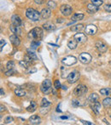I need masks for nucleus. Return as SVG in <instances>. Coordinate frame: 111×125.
<instances>
[{
	"label": "nucleus",
	"instance_id": "1",
	"mask_svg": "<svg viewBox=\"0 0 111 125\" xmlns=\"http://www.w3.org/2000/svg\"><path fill=\"white\" fill-rule=\"evenodd\" d=\"M44 36L43 30L39 27H35L29 31L27 37L31 41H40Z\"/></svg>",
	"mask_w": 111,
	"mask_h": 125
},
{
	"label": "nucleus",
	"instance_id": "2",
	"mask_svg": "<svg viewBox=\"0 0 111 125\" xmlns=\"http://www.w3.org/2000/svg\"><path fill=\"white\" fill-rule=\"evenodd\" d=\"M26 16H27L28 19L33 21H39V18H40V16H41V15H40L39 12L35 10L34 9L29 8V9H27V11H26Z\"/></svg>",
	"mask_w": 111,
	"mask_h": 125
},
{
	"label": "nucleus",
	"instance_id": "3",
	"mask_svg": "<svg viewBox=\"0 0 111 125\" xmlns=\"http://www.w3.org/2000/svg\"><path fill=\"white\" fill-rule=\"evenodd\" d=\"M88 91V89L86 85L84 84H80L78 85L76 88L74 89V94H75L76 96H83L84 94H86Z\"/></svg>",
	"mask_w": 111,
	"mask_h": 125
},
{
	"label": "nucleus",
	"instance_id": "4",
	"mask_svg": "<svg viewBox=\"0 0 111 125\" xmlns=\"http://www.w3.org/2000/svg\"><path fill=\"white\" fill-rule=\"evenodd\" d=\"M80 73L78 71H74L72 73H70L68 76V82L69 83H74L80 78Z\"/></svg>",
	"mask_w": 111,
	"mask_h": 125
},
{
	"label": "nucleus",
	"instance_id": "5",
	"mask_svg": "<svg viewBox=\"0 0 111 125\" xmlns=\"http://www.w3.org/2000/svg\"><path fill=\"white\" fill-rule=\"evenodd\" d=\"M50 88H51V82H50L49 79H45V80L42 83L40 89H41V91L44 94H48Z\"/></svg>",
	"mask_w": 111,
	"mask_h": 125
},
{
	"label": "nucleus",
	"instance_id": "6",
	"mask_svg": "<svg viewBox=\"0 0 111 125\" xmlns=\"http://www.w3.org/2000/svg\"><path fill=\"white\" fill-rule=\"evenodd\" d=\"M62 62L64 65H66V66H72V65H74L75 63L77 62V59L74 56L68 55L63 58V59L62 60Z\"/></svg>",
	"mask_w": 111,
	"mask_h": 125
},
{
	"label": "nucleus",
	"instance_id": "7",
	"mask_svg": "<svg viewBox=\"0 0 111 125\" xmlns=\"http://www.w3.org/2000/svg\"><path fill=\"white\" fill-rule=\"evenodd\" d=\"M79 60L83 64H88L91 61V55L88 53H81L79 56Z\"/></svg>",
	"mask_w": 111,
	"mask_h": 125
},
{
	"label": "nucleus",
	"instance_id": "8",
	"mask_svg": "<svg viewBox=\"0 0 111 125\" xmlns=\"http://www.w3.org/2000/svg\"><path fill=\"white\" fill-rule=\"evenodd\" d=\"M60 10H61L62 14L65 16H68L72 14V8L68 4H63L61 6L60 8Z\"/></svg>",
	"mask_w": 111,
	"mask_h": 125
},
{
	"label": "nucleus",
	"instance_id": "9",
	"mask_svg": "<svg viewBox=\"0 0 111 125\" xmlns=\"http://www.w3.org/2000/svg\"><path fill=\"white\" fill-rule=\"evenodd\" d=\"M74 38L76 40L78 43H85V42L87 40V37L86 36L85 33H76V34L74 36Z\"/></svg>",
	"mask_w": 111,
	"mask_h": 125
},
{
	"label": "nucleus",
	"instance_id": "10",
	"mask_svg": "<svg viewBox=\"0 0 111 125\" xmlns=\"http://www.w3.org/2000/svg\"><path fill=\"white\" fill-rule=\"evenodd\" d=\"M96 48H97V50H98L99 52H101V53H104V52H106L107 50H108V48H107V45L105 44L104 43H103L102 41H98L96 43Z\"/></svg>",
	"mask_w": 111,
	"mask_h": 125
},
{
	"label": "nucleus",
	"instance_id": "11",
	"mask_svg": "<svg viewBox=\"0 0 111 125\" xmlns=\"http://www.w3.org/2000/svg\"><path fill=\"white\" fill-rule=\"evenodd\" d=\"M98 31V28L95 25H88L86 26V33L89 35H94Z\"/></svg>",
	"mask_w": 111,
	"mask_h": 125
},
{
	"label": "nucleus",
	"instance_id": "12",
	"mask_svg": "<svg viewBox=\"0 0 111 125\" xmlns=\"http://www.w3.org/2000/svg\"><path fill=\"white\" fill-rule=\"evenodd\" d=\"M11 21H12V23H13V25H15V26H20L22 25V19H21V17L19 16V15H14L13 16H12Z\"/></svg>",
	"mask_w": 111,
	"mask_h": 125
},
{
	"label": "nucleus",
	"instance_id": "13",
	"mask_svg": "<svg viewBox=\"0 0 111 125\" xmlns=\"http://www.w3.org/2000/svg\"><path fill=\"white\" fill-rule=\"evenodd\" d=\"M40 15H41V17L43 19H49L51 15V10L50 9H43L42 11L40 12Z\"/></svg>",
	"mask_w": 111,
	"mask_h": 125
},
{
	"label": "nucleus",
	"instance_id": "14",
	"mask_svg": "<svg viewBox=\"0 0 111 125\" xmlns=\"http://www.w3.org/2000/svg\"><path fill=\"white\" fill-rule=\"evenodd\" d=\"M29 122L31 124L33 125H37V124H39L41 123V118H40L37 115H33L30 117L29 118Z\"/></svg>",
	"mask_w": 111,
	"mask_h": 125
},
{
	"label": "nucleus",
	"instance_id": "15",
	"mask_svg": "<svg viewBox=\"0 0 111 125\" xmlns=\"http://www.w3.org/2000/svg\"><path fill=\"white\" fill-rule=\"evenodd\" d=\"M10 42L12 43V44L15 45V46H19L21 43V41H20V38L17 37V35L14 34V35H11V36L10 37Z\"/></svg>",
	"mask_w": 111,
	"mask_h": 125
},
{
	"label": "nucleus",
	"instance_id": "16",
	"mask_svg": "<svg viewBox=\"0 0 111 125\" xmlns=\"http://www.w3.org/2000/svg\"><path fill=\"white\" fill-rule=\"evenodd\" d=\"M43 28L45 30V31H51L56 29V26L53 23H51V22H46V23H45L43 25Z\"/></svg>",
	"mask_w": 111,
	"mask_h": 125
},
{
	"label": "nucleus",
	"instance_id": "17",
	"mask_svg": "<svg viewBox=\"0 0 111 125\" xmlns=\"http://www.w3.org/2000/svg\"><path fill=\"white\" fill-rule=\"evenodd\" d=\"M100 106H101V105H100V103L98 101L94 102V103H91V109H92V111L97 114V115H98V114H99Z\"/></svg>",
	"mask_w": 111,
	"mask_h": 125
},
{
	"label": "nucleus",
	"instance_id": "18",
	"mask_svg": "<svg viewBox=\"0 0 111 125\" xmlns=\"http://www.w3.org/2000/svg\"><path fill=\"white\" fill-rule=\"evenodd\" d=\"M98 10V7L94 5L93 3H89L87 5V11L89 12L90 14H93L95 12H97Z\"/></svg>",
	"mask_w": 111,
	"mask_h": 125
},
{
	"label": "nucleus",
	"instance_id": "19",
	"mask_svg": "<svg viewBox=\"0 0 111 125\" xmlns=\"http://www.w3.org/2000/svg\"><path fill=\"white\" fill-rule=\"evenodd\" d=\"M10 31L13 33H15V35L22 34V30H21L20 26H15V25L10 26Z\"/></svg>",
	"mask_w": 111,
	"mask_h": 125
},
{
	"label": "nucleus",
	"instance_id": "20",
	"mask_svg": "<svg viewBox=\"0 0 111 125\" xmlns=\"http://www.w3.org/2000/svg\"><path fill=\"white\" fill-rule=\"evenodd\" d=\"M77 44H78V42L74 38V39H70L68 42V47L70 50H74L77 48Z\"/></svg>",
	"mask_w": 111,
	"mask_h": 125
},
{
	"label": "nucleus",
	"instance_id": "21",
	"mask_svg": "<svg viewBox=\"0 0 111 125\" xmlns=\"http://www.w3.org/2000/svg\"><path fill=\"white\" fill-rule=\"evenodd\" d=\"M84 18V15L83 14H81V13H76V14H74V15L72 16V18H71V21H80V20H82V19Z\"/></svg>",
	"mask_w": 111,
	"mask_h": 125
},
{
	"label": "nucleus",
	"instance_id": "22",
	"mask_svg": "<svg viewBox=\"0 0 111 125\" xmlns=\"http://www.w3.org/2000/svg\"><path fill=\"white\" fill-rule=\"evenodd\" d=\"M98 100H99V96H98V94H97L96 93H93V94H90L89 98H88V100H89L91 103H94V102L98 101Z\"/></svg>",
	"mask_w": 111,
	"mask_h": 125
},
{
	"label": "nucleus",
	"instance_id": "23",
	"mask_svg": "<svg viewBox=\"0 0 111 125\" xmlns=\"http://www.w3.org/2000/svg\"><path fill=\"white\" fill-rule=\"evenodd\" d=\"M37 108V104L35 101H31V103H30L29 106L27 107V111L29 112H33L35 110H36Z\"/></svg>",
	"mask_w": 111,
	"mask_h": 125
},
{
	"label": "nucleus",
	"instance_id": "24",
	"mask_svg": "<svg viewBox=\"0 0 111 125\" xmlns=\"http://www.w3.org/2000/svg\"><path fill=\"white\" fill-rule=\"evenodd\" d=\"M84 29V26L82 25V24H79V25H75V26H73L71 28H70V30L73 31H81V30Z\"/></svg>",
	"mask_w": 111,
	"mask_h": 125
},
{
	"label": "nucleus",
	"instance_id": "25",
	"mask_svg": "<svg viewBox=\"0 0 111 125\" xmlns=\"http://www.w3.org/2000/svg\"><path fill=\"white\" fill-rule=\"evenodd\" d=\"M15 95L18 96V97H22V96L26 95V92L22 89H16L15 90Z\"/></svg>",
	"mask_w": 111,
	"mask_h": 125
},
{
	"label": "nucleus",
	"instance_id": "26",
	"mask_svg": "<svg viewBox=\"0 0 111 125\" xmlns=\"http://www.w3.org/2000/svg\"><path fill=\"white\" fill-rule=\"evenodd\" d=\"M111 93V89L109 88H104V89H100V94H103V95H110Z\"/></svg>",
	"mask_w": 111,
	"mask_h": 125
},
{
	"label": "nucleus",
	"instance_id": "27",
	"mask_svg": "<svg viewBox=\"0 0 111 125\" xmlns=\"http://www.w3.org/2000/svg\"><path fill=\"white\" fill-rule=\"evenodd\" d=\"M30 64H31V63L27 62V61H25V60H23V61H21L20 62H19V65H20L22 68H26V69L28 68V66H29Z\"/></svg>",
	"mask_w": 111,
	"mask_h": 125
},
{
	"label": "nucleus",
	"instance_id": "28",
	"mask_svg": "<svg viewBox=\"0 0 111 125\" xmlns=\"http://www.w3.org/2000/svg\"><path fill=\"white\" fill-rule=\"evenodd\" d=\"M103 105L104 107H110L111 106V99L110 98H106L103 100Z\"/></svg>",
	"mask_w": 111,
	"mask_h": 125
},
{
	"label": "nucleus",
	"instance_id": "29",
	"mask_svg": "<svg viewBox=\"0 0 111 125\" xmlns=\"http://www.w3.org/2000/svg\"><path fill=\"white\" fill-rule=\"evenodd\" d=\"M50 105V101H48L47 100V99H45V98H43L42 99V101H41V106L42 107H48L49 105Z\"/></svg>",
	"mask_w": 111,
	"mask_h": 125
},
{
	"label": "nucleus",
	"instance_id": "30",
	"mask_svg": "<svg viewBox=\"0 0 111 125\" xmlns=\"http://www.w3.org/2000/svg\"><path fill=\"white\" fill-rule=\"evenodd\" d=\"M47 6L50 9H51V10H54V9L56 8V3L54 1H52V0H50V1H48V3H47Z\"/></svg>",
	"mask_w": 111,
	"mask_h": 125
},
{
	"label": "nucleus",
	"instance_id": "31",
	"mask_svg": "<svg viewBox=\"0 0 111 125\" xmlns=\"http://www.w3.org/2000/svg\"><path fill=\"white\" fill-rule=\"evenodd\" d=\"M6 67L8 68V70H10V69H13L15 67V62L13 61H10L6 65Z\"/></svg>",
	"mask_w": 111,
	"mask_h": 125
},
{
	"label": "nucleus",
	"instance_id": "32",
	"mask_svg": "<svg viewBox=\"0 0 111 125\" xmlns=\"http://www.w3.org/2000/svg\"><path fill=\"white\" fill-rule=\"evenodd\" d=\"M91 3H93V4L98 7L101 6V5L103 4V0H91Z\"/></svg>",
	"mask_w": 111,
	"mask_h": 125
},
{
	"label": "nucleus",
	"instance_id": "33",
	"mask_svg": "<svg viewBox=\"0 0 111 125\" xmlns=\"http://www.w3.org/2000/svg\"><path fill=\"white\" fill-rule=\"evenodd\" d=\"M27 55L29 56L30 58H32L33 61H36V60L38 59V57H37L36 54H35L33 52H31V51H27Z\"/></svg>",
	"mask_w": 111,
	"mask_h": 125
},
{
	"label": "nucleus",
	"instance_id": "34",
	"mask_svg": "<svg viewBox=\"0 0 111 125\" xmlns=\"http://www.w3.org/2000/svg\"><path fill=\"white\" fill-rule=\"evenodd\" d=\"M39 44H40L39 41H32L31 42V47L33 49H36Z\"/></svg>",
	"mask_w": 111,
	"mask_h": 125
},
{
	"label": "nucleus",
	"instance_id": "35",
	"mask_svg": "<svg viewBox=\"0 0 111 125\" xmlns=\"http://www.w3.org/2000/svg\"><path fill=\"white\" fill-rule=\"evenodd\" d=\"M12 121H13V117H10V116H9V117H7L6 118H5V124H10V123H11Z\"/></svg>",
	"mask_w": 111,
	"mask_h": 125
},
{
	"label": "nucleus",
	"instance_id": "36",
	"mask_svg": "<svg viewBox=\"0 0 111 125\" xmlns=\"http://www.w3.org/2000/svg\"><path fill=\"white\" fill-rule=\"evenodd\" d=\"M15 73V71H14L13 69H10V70H9L8 72L5 73V75L6 76H11V75H13V73Z\"/></svg>",
	"mask_w": 111,
	"mask_h": 125
},
{
	"label": "nucleus",
	"instance_id": "37",
	"mask_svg": "<svg viewBox=\"0 0 111 125\" xmlns=\"http://www.w3.org/2000/svg\"><path fill=\"white\" fill-rule=\"evenodd\" d=\"M104 10H106L107 12H111V4H105Z\"/></svg>",
	"mask_w": 111,
	"mask_h": 125
},
{
	"label": "nucleus",
	"instance_id": "38",
	"mask_svg": "<svg viewBox=\"0 0 111 125\" xmlns=\"http://www.w3.org/2000/svg\"><path fill=\"white\" fill-rule=\"evenodd\" d=\"M5 45V41L3 39H1L0 40V50H3V46Z\"/></svg>",
	"mask_w": 111,
	"mask_h": 125
},
{
	"label": "nucleus",
	"instance_id": "39",
	"mask_svg": "<svg viewBox=\"0 0 111 125\" xmlns=\"http://www.w3.org/2000/svg\"><path fill=\"white\" fill-rule=\"evenodd\" d=\"M55 88L56 89H60V88H61V83H60V82L58 80L55 81Z\"/></svg>",
	"mask_w": 111,
	"mask_h": 125
},
{
	"label": "nucleus",
	"instance_id": "40",
	"mask_svg": "<svg viewBox=\"0 0 111 125\" xmlns=\"http://www.w3.org/2000/svg\"><path fill=\"white\" fill-rule=\"evenodd\" d=\"M24 60H25V61H27V62H29V63H32V61H33V59H32V58H30L29 56L27 55V54L25 56V58H24Z\"/></svg>",
	"mask_w": 111,
	"mask_h": 125
},
{
	"label": "nucleus",
	"instance_id": "41",
	"mask_svg": "<svg viewBox=\"0 0 111 125\" xmlns=\"http://www.w3.org/2000/svg\"><path fill=\"white\" fill-rule=\"evenodd\" d=\"M45 0H34L35 3H37V4H42V3H45Z\"/></svg>",
	"mask_w": 111,
	"mask_h": 125
},
{
	"label": "nucleus",
	"instance_id": "42",
	"mask_svg": "<svg viewBox=\"0 0 111 125\" xmlns=\"http://www.w3.org/2000/svg\"><path fill=\"white\" fill-rule=\"evenodd\" d=\"M72 104H73L74 106H78L79 105H80V103H79L78 100H73V102H72Z\"/></svg>",
	"mask_w": 111,
	"mask_h": 125
},
{
	"label": "nucleus",
	"instance_id": "43",
	"mask_svg": "<svg viewBox=\"0 0 111 125\" xmlns=\"http://www.w3.org/2000/svg\"><path fill=\"white\" fill-rule=\"evenodd\" d=\"M56 22L57 23H62V22H64V20L62 18H57L56 19Z\"/></svg>",
	"mask_w": 111,
	"mask_h": 125
},
{
	"label": "nucleus",
	"instance_id": "44",
	"mask_svg": "<svg viewBox=\"0 0 111 125\" xmlns=\"http://www.w3.org/2000/svg\"><path fill=\"white\" fill-rule=\"evenodd\" d=\"M80 122L82 123V124H86V125H91L92 124L91 123H90V122H87V121H84V120H80Z\"/></svg>",
	"mask_w": 111,
	"mask_h": 125
},
{
	"label": "nucleus",
	"instance_id": "45",
	"mask_svg": "<svg viewBox=\"0 0 111 125\" xmlns=\"http://www.w3.org/2000/svg\"><path fill=\"white\" fill-rule=\"evenodd\" d=\"M5 110V107L3 106V105H1V112H3V111Z\"/></svg>",
	"mask_w": 111,
	"mask_h": 125
},
{
	"label": "nucleus",
	"instance_id": "46",
	"mask_svg": "<svg viewBox=\"0 0 111 125\" xmlns=\"http://www.w3.org/2000/svg\"><path fill=\"white\" fill-rule=\"evenodd\" d=\"M0 91H1V95H3V94H4V92H3V89H0Z\"/></svg>",
	"mask_w": 111,
	"mask_h": 125
},
{
	"label": "nucleus",
	"instance_id": "47",
	"mask_svg": "<svg viewBox=\"0 0 111 125\" xmlns=\"http://www.w3.org/2000/svg\"><path fill=\"white\" fill-rule=\"evenodd\" d=\"M61 118L62 119H67V118H68V117H66V116H65V117H64V116H62V117H61Z\"/></svg>",
	"mask_w": 111,
	"mask_h": 125
},
{
	"label": "nucleus",
	"instance_id": "48",
	"mask_svg": "<svg viewBox=\"0 0 111 125\" xmlns=\"http://www.w3.org/2000/svg\"><path fill=\"white\" fill-rule=\"evenodd\" d=\"M62 89H64V90H66V89H67L66 86H62Z\"/></svg>",
	"mask_w": 111,
	"mask_h": 125
},
{
	"label": "nucleus",
	"instance_id": "49",
	"mask_svg": "<svg viewBox=\"0 0 111 125\" xmlns=\"http://www.w3.org/2000/svg\"><path fill=\"white\" fill-rule=\"evenodd\" d=\"M103 122H104V123H106V124H109V123H108V122H107V121H106V120H105V119H103Z\"/></svg>",
	"mask_w": 111,
	"mask_h": 125
},
{
	"label": "nucleus",
	"instance_id": "50",
	"mask_svg": "<svg viewBox=\"0 0 111 125\" xmlns=\"http://www.w3.org/2000/svg\"><path fill=\"white\" fill-rule=\"evenodd\" d=\"M12 1H15V0H12Z\"/></svg>",
	"mask_w": 111,
	"mask_h": 125
}]
</instances>
